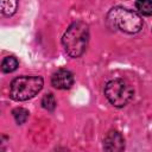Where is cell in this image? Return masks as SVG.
<instances>
[{
    "instance_id": "6da1fadb",
    "label": "cell",
    "mask_w": 152,
    "mask_h": 152,
    "mask_svg": "<svg viewBox=\"0 0 152 152\" xmlns=\"http://www.w3.org/2000/svg\"><path fill=\"white\" fill-rule=\"evenodd\" d=\"M89 40V27L84 21H75L72 23L65 31L62 38V43L65 52L77 58L83 55L88 46Z\"/></svg>"
},
{
    "instance_id": "7a4b0ae2",
    "label": "cell",
    "mask_w": 152,
    "mask_h": 152,
    "mask_svg": "<svg viewBox=\"0 0 152 152\" xmlns=\"http://www.w3.org/2000/svg\"><path fill=\"white\" fill-rule=\"evenodd\" d=\"M107 23L112 28L126 33H137L142 27V19L137 12L120 6L113 7L108 12Z\"/></svg>"
},
{
    "instance_id": "3957f363",
    "label": "cell",
    "mask_w": 152,
    "mask_h": 152,
    "mask_svg": "<svg viewBox=\"0 0 152 152\" xmlns=\"http://www.w3.org/2000/svg\"><path fill=\"white\" fill-rule=\"evenodd\" d=\"M43 88V78L39 76H20L12 81L10 96L15 101H26L36 96Z\"/></svg>"
},
{
    "instance_id": "277c9868",
    "label": "cell",
    "mask_w": 152,
    "mask_h": 152,
    "mask_svg": "<svg viewBox=\"0 0 152 152\" xmlns=\"http://www.w3.org/2000/svg\"><path fill=\"white\" fill-rule=\"evenodd\" d=\"M104 95L113 106L124 107L133 99L134 90L128 82L121 78H115L106 84Z\"/></svg>"
},
{
    "instance_id": "5b68a950",
    "label": "cell",
    "mask_w": 152,
    "mask_h": 152,
    "mask_svg": "<svg viewBox=\"0 0 152 152\" xmlns=\"http://www.w3.org/2000/svg\"><path fill=\"white\" fill-rule=\"evenodd\" d=\"M103 148L106 151H122L125 148V140L120 132L109 131L103 139Z\"/></svg>"
},
{
    "instance_id": "8992f818",
    "label": "cell",
    "mask_w": 152,
    "mask_h": 152,
    "mask_svg": "<svg viewBox=\"0 0 152 152\" xmlns=\"http://www.w3.org/2000/svg\"><path fill=\"white\" fill-rule=\"evenodd\" d=\"M51 83L57 89H69L74 83V76L69 70L59 69L52 75Z\"/></svg>"
},
{
    "instance_id": "52a82bcc",
    "label": "cell",
    "mask_w": 152,
    "mask_h": 152,
    "mask_svg": "<svg viewBox=\"0 0 152 152\" xmlns=\"http://www.w3.org/2000/svg\"><path fill=\"white\" fill-rule=\"evenodd\" d=\"M0 6H1V13L6 17H11L17 11L18 1L17 0H0Z\"/></svg>"
},
{
    "instance_id": "ba28073f",
    "label": "cell",
    "mask_w": 152,
    "mask_h": 152,
    "mask_svg": "<svg viewBox=\"0 0 152 152\" xmlns=\"http://www.w3.org/2000/svg\"><path fill=\"white\" fill-rule=\"evenodd\" d=\"M18 68V59L13 56H7L2 59L1 70L4 72H12Z\"/></svg>"
},
{
    "instance_id": "9c48e42d",
    "label": "cell",
    "mask_w": 152,
    "mask_h": 152,
    "mask_svg": "<svg viewBox=\"0 0 152 152\" xmlns=\"http://www.w3.org/2000/svg\"><path fill=\"white\" fill-rule=\"evenodd\" d=\"M135 7L144 15L152 14V0H137Z\"/></svg>"
},
{
    "instance_id": "30bf717a",
    "label": "cell",
    "mask_w": 152,
    "mask_h": 152,
    "mask_svg": "<svg viewBox=\"0 0 152 152\" xmlns=\"http://www.w3.org/2000/svg\"><path fill=\"white\" fill-rule=\"evenodd\" d=\"M12 114H13V116H14V119H15V122H17L18 125H21V124H24V122L27 120L30 113H28V110H26L25 108L18 107V108L13 109Z\"/></svg>"
},
{
    "instance_id": "8fae6325",
    "label": "cell",
    "mask_w": 152,
    "mask_h": 152,
    "mask_svg": "<svg viewBox=\"0 0 152 152\" xmlns=\"http://www.w3.org/2000/svg\"><path fill=\"white\" fill-rule=\"evenodd\" d=\"M42 106H43V108H45L48 110H53L56 107V99H55L53 94L49 93V94L44 95L42 99Z\"/></svg>"
}]
</instances>
